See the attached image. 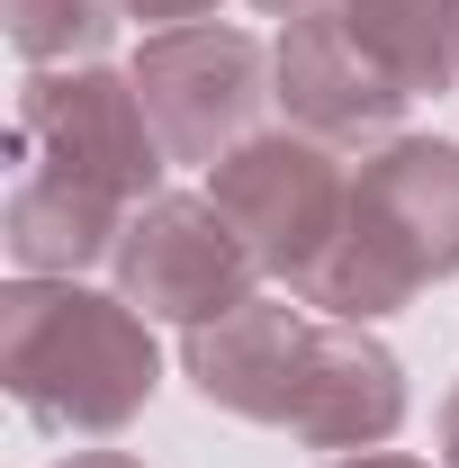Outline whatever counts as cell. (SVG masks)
<instances>
[{"label": "cell", "mask_w": 459, "mask_h": 468, "mask_svg": "<svg viewBox=\"0 0 459 468\" xmlns=\"http://www.w3.org/2000/svg\"><path fill=\"white\" fill-rule=\"evenodd\" d=\"M451 261H459V154L451 144H397L351 189V217L325 252V271L306 280V297L343 306V315H379Z\"/></svg>", "instance_id": "2"}, {"label": "cell", "mask_w": 459, "mask_h": 468, "mask_svg": "<svg viewBox=\"0 0 459 468\" xmlns=\"http://www.w3.org/2000/svg\"><path fill=\"white\" fill-rule=\"evenodd\" d=\"M163 135L144 90H126L109 72H72V81H27V109H18V180H63V189H91V198H144Z\"/></svg>", "instance_id": "4"}, {"label": "cell", "mask_w": 459, "mask_h": 468, "mask_svg": "<svg viewBox=\"0 0 459 468\" xmlns=\"http://www.w3.org/2000/svg\"><path fill=\"white\" fill-rule=\"evenodd\" d=\"M72 468H126V460H109V451H100V460H72Z\"/></svg>", "instance_id": "12"}, {"label": "cell", "mask_w": 459, "mask_h": 468, "mask_svg": "<svg viewBox=\"0 0 459 468\" xmlns=\"http://www.w3.org/2000/svg\"><path fill=\"white\" fill-rule=\"evenodd\" d=\"M18 9V55H81L109 37V9L117 0H9Z\"/></svg>", "instance_id": "10"}, {"label": "cell", "mask_w": 459, "mask_h": 468, "mask_svg": "<svg viewBox=\"0 0 459 468\" xmlns=\"http://www.w3.org/2000/svg\"><path fill=\"white\" fill-rule=\"evenodd\" d=\"M9 369H18V406L37 423L109 432L154 388V343H144V324L117 297L18 289L9 297Z\"/></svg>", "instance_id": "3"}, {"label": "cell", "mask_w": 459, "mask_h": 468, "mask_svg": "<svg viewBox=\"0 0 459 468\" xmlns=\"http://www.w3.org/2000/svg\"><path fill=\"white\" fill-rule=\"evenodd\" d=\"M343 27L405 100L459 72V0H343Z\"/></svg>", "instance_id": "9"}, {"label": "cell", "mask_w": 459, "mask_h": 468, "mask_svg": "<svg viewBox=\"0 0 459 468\" xmlns=\"http://www.w3.org/2000/svg\"><path fill=\"white\" fill-rule=\"evenodd\" d=\"M189 369L217 406L252 423H288L306 441H351V432H388L397 423V360L351 334H315L271 297H243L217 334L189 343Z\"/></svg>", "instance_id": "1"}, {"label": "cell", "mask_w": 459, "mask_h": 468, "mask_svg": "<svg viewBox=\"0 0 459 468\" xmlns=\"http://www.w3.org/2000/svg\"><path fill=\"white\" fill-rule=\"evenodd\" d=\"M217 207L243 226L252 261L288 271L297 289L325 271V252H334V234H343V217H351L343 180H334V154H315L306 135H262V144H243L226 163V180H217Z\"/></svg>", "instance_id": "5"}, {"label": "cell", "mask_w": 459, "mask_h": 468, "mask_svg": "<svg viewBox=\"0 0 459 468\" xmlns=\"http://www.w3.org/2000/svg\"><path fill=\"white\" fill-rule=\"evenodd\" d=\"M360 468H405V460H360Z\"/></svg>", "instance_id": "13"}, {"label": "cell", "mask_w": 459, "mask_h": 468, "mask_svg": "<svg viewBox=\"0 0 459 468\" xmlns=\"http://www.w3.org/2000/svg\"><path fill=\"white\" fill-rule=\"evenodd\" d=\"M144 109H154V135L172 154H208L226 144L243 109H252V37H226V27H180L144 55Z\"/></svg>", "instance_id": "7"}, {"label": "cell", "mask_w": 459, "mask_h": 468, "mask_svg": "<svg viewBox=\"0 0 459 468\" xmlns=\"http://www.w3.org/2000/svg\"><path fill=\"white\" fill-rule=\"evenodd\" d=\"M117 9H135V18H198L208 0H117Z\"/></svg>", "instance_id": "11"}, {"label": "cell", "mask_w": 459, "mask_h": 468, "mask_svg": "<svg viewBox=\"0 0 459 468\" xmlns=\"http://www.w3.org/2000/svg\"><path fill=\"white\" fill-rule=\"evenodd\" d=\"M280 100L315 135H360V126H388L405 109V90L360 55V37L343 27V9H306L280 46Z\"/></svg>", "instance_id": "8"}, {"label": "cell", "mask_w": 459, "mask_h": 468, "mask_svg": "<svg viewBox=\"0 0 459 468\" xmlns=\"http://www.w3.org/2000/svg\"><path fill=\"white\" fill-rule=\"evenodd\" d=\"M117 271H126V306L154 315H234L243 280H252V243L226 207H154L117 234Z\"/></svg>", "instance_id": "6"}]
</instances>
